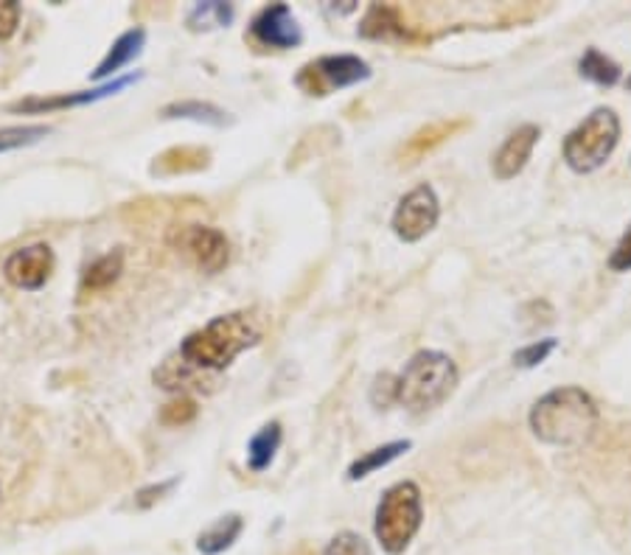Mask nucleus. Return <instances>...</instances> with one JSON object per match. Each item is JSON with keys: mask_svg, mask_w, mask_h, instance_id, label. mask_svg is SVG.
Masks as SVG:
<instances>
[{"mask_svg": "<svg viewBox=\"0 0 631 555\" xmlns=\"http://www.w3.org/2000/svg\"><path fill=\"white\" fill-rule=\"evenodd\" d=\"M629 88H631V76H629Z\"/></svg>", "mask_w": 631, "mask_h": 555, "instance_id": "nucleus-31", "label": "nucleus"}, {"mask_svg": "<svg viewBox=\"0 0 631 555\" xmlns=\"http://www.w3.org/2000/svg\"><path fill=\"white\" fill-rule=\"evenodd\" d=\"M177 477H171V480H166V482H157V486H150V488H144V491H139V499H135V502H139V508H150L152 502H157V499L163 497V493H169L171 488L177 486Z\"/></svg>", "mask_w": 631, "mask_h": 555, "instance_id": "nucleus-30", "label": "nucleus"}, {"mask_svg": "<svg viewBox=\"0 0 631 555\" xmlns=\"http://www.w3.org/2000/svg\"><path fill=\"white\" fill-rule=\"evenodd\" d=\"M244 531V519L239 513H228V517H219L217 522L208 524L206 531L197 536V550L202 555H219L231 550L236 544V539Z\"/></svg>", "mask_w": 631, "mask_h": 555, "instance_id": "nucleus-17", "label": "nucleus"}, {"mask_svg": "<svg viewBox=\"0 0 631 555\" xmlns=\"http://www.w3.org/2000/svg\"><path fill=\"white\" fill-rule=\"evenodd\" d=\"M542 130L536 124H522L511 132V135L502 141V146L494 152L491 157V171L500 182L513 180L519 171L525 169L528 160H531L533 149H536Z\"/></svg>", "mask_w": 631, "mask_h": 555, "instance_id": "nucleus-11", "label": "nucleus"}, {"mask_svg": "<svg viewBox=\"0 0 631 555\" xmlns=\"http://www.w3.org/2000/svg\"><path fill=\"white\" fill-rule=\"evenodd\" d=\"M620 144V119L612 107H598L564 137V163L575 175H593L607 166Z\"/></svg>", "mask_w": 631, "mask_h": 555, "instance_id": "nucleus-5", "label": "nucleus"}, {"mask_svg": "<svg viewBox=\"0 0 631 555\" xmlns=\"http://www.w3.org/2000/svg\"><path fill=\"white\" fill-rule=\"evenodd\" d=\"M141 76L130 74V76H119L113 81H104L99 88L90 90H76V93H63V96H48V99H23L18 104H12L14 113H51V110H65V107H81V104H93V101L107 99V96H115L121 90H126L130 85H135Z\"/></svg>", "mask_w": 631, "mask_h": 555, "instance_id": "nucleus-12", "label": "nucleus"}, {"mask_svg": "<svg viewBox=\"0 0 631 555\" xmlns=\"http://www.w3.org/2000/svg\"><path fill=\"white\" fill-rule=\"evenodd\" d=\"M556 348H558L556 337H544V340H536V343H528L525 348L513 351V365L525 370L539 368L542 363H547V356H551Z\"/></svg>", "mask_w": 631, "mask_h": 555, "instance_id": "nucleus-24", "label": "nucleus"}, {"mask_svg": "<svg viewBox=\"0 0 631 555\" xmlns=\"http://www.w3.org/2000/svg\"><path fill=\"white\" fill-rule=\"evenodd\" d=\"M609 269L612 273H631V225L626 227L620 242L615 244L612 256H609Z\"/></svg>", "mask_w": 631, "mask_h": 555, "instance_id": "nucleus-28", "label": "nucleus"}, {"mask_svg": "<svg viewBox=\"0 0 631 555\" xmlns=\"http://www.w3.org/2000/svg\"><path fill=\"white\" fill-rule=\"evenodd\" d=\"M413 449V441H407V437H401V441H390V443H381V446H376V449L365 452V455L356 457L354 463L348 466V480L356 482V480H365V477L376 475L379 468L390 466L394 460H399L405 452Z\"/></svg>", "mask_w": 631, "mask_h": 555, "instance_id": "nucleus-16", "label": "nucleus"}, {"mask_svg": "<svg viewBox=\"0 0 631 555\" xmlns=\"http://www.w3.org/2000/svg\"><path fill=\"white\" fill-rule=\"evenodd\" d=\"M177 247L186 253L202 273L217 275L231 262V242L222 231L208 225H188L177 233Z\"/></svg>", "mask_w": 631, "mask_h": 555, "instance_id": "nucleus-8", "label": "nucleus"}, {"mask_svg": "<svg viewBox=\"0 0 631 555\" xmlns=\"http://www.w3.org/2000/svg\"><path fill=\"white\" fill-rule=\"evenodd\" d=\"M461 370L444 351H419L396 376V404L410 412H430L455 393Z\"/></svg>", "mask_w": 631, "mask_h": 555, "instance_id": "nucleus-3", "label": "nucleus"}, {"mask_svg": "<svg viewBox=\"0 0 631 555\" xmlns=\"http://www.w3.org/2000/svg\"><path fill=\"white\" fill-rule=\"evenodd\" d=\"M233 20V7L231 3H219V0H211V3H197L191 12H188L186 23L191 32H211V29H222V25H231Z\"/></svg>", "mask_w": 631, "mask_h": 555, "instance_id": "nucleus-22", "label": "nucleus"}, {"mask_svg": "<svg viewBox=\"0 0 631 555\" xmlns=\"http://www.w3.org/2000/svg\"><path fill=\"white\" fill-rule=\"evenodd\" d=\"M370 401H374L379 410H388L390 404H396V376L394 374H379L370 387Z\"/></svg>", "mask_w": 631, "mask_h": 555, "instance_id": "nucleus-27", "label": "nucleus"}, {"mask_svg": "<svg viewBox=\"0 0 631 555\" xmlns=\"http://www.w3.org/2000/svg\"><path fill=\"white\" fill-rule=\"evenodd\" d=\"M424 522V499L421 488L413 480H401L381 493L374 517V533L381 550L390 555H401Z\"/></svg>", "mask_w": 631, "mask_h": 555, "instance_id": "nucleus-4", "label": "nucleus"}, {"mask_svg": "<svg viewBox=\"0 0 631 555\" xmlns=\"http://www.w3.org/2000/svg\"><path fill=\"white\" fill-rule=\"evenodd\" d=\"M51 126L45 124H23V126H3L0 130V155L14 149H25V146L40 144L43 137L51 135Z\"/></svg>", "mask_w": 631, "mask_h": 555, "instance_id": "nucleus-23", "label": "nucleus"}, {"mask_svg": "<svg viewBox=\"0 0 631 555\" xmlns=\"http://www.w3.org/2000/svg\"><path fill=\"white\" fill-rule=\"evenodd\" d=\"M359 34L365 40H413V34L407 32L405 23L399 18V9L385 7V3H376L368 9L363 25H359Z\"/></svg>", "mask_w": 631, "mask_h": 555, "instance_id": "nucleus-15", "label": "nucleus"}, {"mask_svg": "<svg viewBox=\"0 0 631 555\" xmlns=\"http://www.w3.org/2000/svg\"><path fill=\"white\" fill-rule=\"evenodd\" d=\"M251 34L264 48L289 51L303 43V32H300L298 20H295L292 9H289L287 3L264 7L262 12L251 20Z\"/></svg>", "mask_w": 631, "mask_h": 555, "instance_id": "nucleus-9", "label": "nucleus"}, {"mask_svg": "<svg viewBox=\"0 0 631 555\" xmlns=\"http://www.w3.org/2000/svg\"><path fill=\"white\" fill-rule=\"evenodd\" d=\"M598 404L584 387H556L533 401L528 424L531 432L547 446L578 449L598 430Z\"/></svg>", "mask_w": 631, "mask_h": 555, "instance_id": "nucleus-1", "label": "nucleus"}, {"mask_svg": "<svg viewBox=\"0 0 631 555\" xmlns=\"http://www.w3.org/2000/svg\"><path fill=\"white\" fill-rule=\"evenodd\" d=\"M262 323L251 312L222 314V318H213L202 329L191 331L180 343L177 356L191 368L202 370V374H219L239 354L262 343Z\"/></svg>", "mask_w": 631, "mask_h": 555, "instance_id": "nucleus-2", "label": "nucleus"}, {"mask_svg": "<svg viewBox=\"0 0 631 555\" xmlns=\"http://www.w3.org/2000/svg\"><path fill=\"white\" fill-rule=\"evenodd\" d=\"M438 219H441V200L430 182H421L401 197L394 219H390V227H394L396 238L405 244H416L435 231Z\"/></svg>", "mask_w": 631, "mask_h": 555, "instance_id": "nucleus-7", "label": "nucleus"}, {"mask_svg": "<svg viewBox=\"0 0 631 555\" xmlns=\"http://www.w3.org/2000/svg\"><path fill=\"white\" fill-rule=\"evenodd\" d=\"M195 415H197V404L191 399H186V396H180V399L171 401V404H166L160 410V421L163 424H169V426L188 424V421L195 419Z\"/></svg>", "mask_w": 631, "mask_h": 555, "instance_id": "nucleus-26", "label": "nucleus"}, {"mask_svg": "<svg viewBox=\"0 0 631 555\" xmlns=\"http://www.w3.org/2000/svg\"><path fill=\"white\" fill-rule=\"evenodd\" d=\"M54 273V249L48 244H29L14 249L3 264L7 281L18 289H40Z\"/></svg>", "mask_w": 631, "mask_h": 555, "instance_id": "nucleus-10", "label": "nucleus"}, {"mask_svg": "<svg viewBox=\"0 0 631 555\" xmlns=\"http://www.w3.org/2000/svg\"><path fill=\"white\" fill-rule=\"evenodd\" d=\"M370 79V65L354 54H329L300 68L295 85L307 96H329Z\"/></svg>", "mask_w": 631, "mask_h": 555, "instance_id": "nucleus-6", "label": "nucleus"}, {"mask_svg": "<svg viewBox=\"0 0 631 555\" xmlns=\"http://www.w3.org/2000/svg\"><path fill=\"white\" fill-rule=\"evenodd\" d=\"M578 74L593 81V85H598V88H615L620 76H623V70H620V65L615 63L612 57H607L604 51L587 48L584 51V57L578 59Z\"/></svg>", "mask_w": 631, "mask_h": 555, "instance_id": "nucleus-20", "label": "nucleus"}, {"mask_svg": "<svg viewBox=\"0 0 631 555\" xmlns=\"http://www.w3.org/2000/svg\"><path fill=\"white\" fill-rule=\"evenodd\" d=\"M281 441L284 432L278 421L264 424L262 430L251 437V443H247V466H251V471H264V468L273 466L278 449H281Z\"/></svg>", "mask_w": 631, "mask_h": 555, "instance_id": "nucleus-19", "label": "nucleus"}, {"mask_svg": "<svg viewBox=\"0 0 631 555\" xmlns=\"http://www.w3.org/2000/svg\"><path fill=\"white\" fill-rule=\"evenodd\" d=\"M469 126V119H444L432 121V124L421 126L405 146H401V160L416 163L419 157L430 155L432 149H438L441 144H446L450 137H455L457 132H463Z\"/></svg>", "mask_w": 631, "mask_h": 555, "instance_id": "nucleus-13", "label": "nucleus"}, {"mask_svg": "<svg viewBox=\"0 0 631 555\" xmlns=\"http://www.w3.org/2000/svg\"><path fill=\"white\" fill-rule=\"evenodd\" d=\"M144 43H146L144 29H130V32L121 34V37L115 40L113 45H110V51H107V57L101 59L99 65H96L93 79L96 81H104V79H110V76L119 74V70L124 68V65H130L132 59L139 57L141 51H144Z\"/></svg>", "mask_w": 631, "mask_h": 555, "instance_id": "nucleus-14", "label": "nucleus"}, {"mask_svg": "<svg viewBox=\"0 0 631 555\" xmlns=\"http://www.w3.org/2000/svg\"><path fill=\"white\" fill-rule=\"evenodd\" d=\"M20 23V7L12 0H0V40L12 37L18 32Z\"/></svg>", "mask_w": 631, "mask_h": 555, "instance_id": "nucleus-29", "label": "nucleus"}, {"mask_svg": "<svg viewBox=\"0 0 631 555\" xmlns=\"http://www.w3.org/2000/svg\"><path fill=\"white\" fill-rule=\"evenodd\" d=\"M160 119L166 121H195V124H208V126H228L233 124L231 115L217 104H208V101H175V104L163 107Z\"/></svg>", "mask_w": 631, "mask_h": 555, "instance_id": "nucleus-18", "label": "nucleus"}, {"mask_svg": "<svg viewBox=\"0 0 631 555\" xmlns=\"http://www.w3.org/2000/svg\"><path fill=\"white\" fill-rule=\"evenodd\" d=\"M323 555H370V547L368 542H365L359 533H337V536L332 539V542L325 544Z\"/></svg>", "mask_w": 631, "mask_h": 555, "instance_id": "nucleus-25", "label": "nucleus"}, {"mask_svg": "<svg viewBox=\"0 0 631 555\" xmlns=\"http://www.w3.org/2000/svg\"><path fill=\"white\" fill-rule=\"evenodd\" d=\"M121 273H124V253L113 249V253L96 258V262L85 269V275H81V289H90V292L107 289L110 284L119 281Z\"/></svg>", "mask_w": 631, "mask_h": 555, "instance_id": "nucleus-21", "label": "nucleus"}]
</instances>
